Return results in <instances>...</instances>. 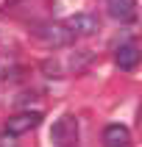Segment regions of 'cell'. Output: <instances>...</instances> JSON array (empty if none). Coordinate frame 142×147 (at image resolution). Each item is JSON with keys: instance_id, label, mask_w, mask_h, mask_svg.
I'll use <instances>...</instances> for the list:
<instances>
[{"instance_id": "7", "label": "cell", "mask_w": 142, "mask_h": 147, "mask_svg": "<svg viewBox=\"0 0 142 147\" xmlns=\"http://www.w3.org/2000/svg\"><path fill=\"white\" fill-rule=\"evenodd\" d=\"M103 142L109 147H125L131 142V133H128L125 125H109L106 131H103Z\"/></svg>"}, {"instance_id": "6", "label": "cell", "mask_w": 142, "mask_h": 147, "mask_svg": "<svg viewBox=\"0 0 142 147\" xmlns=\"http://www.w3.org/2000/svg\"><path fill=\"white\" fill-rule=\"evenodd\" d=\"M117 67L123 69V72H131V69H137L139 67V47L137 45H123V47L117 50Z\"/></svg>"}, {"instance_id": "4", "label": "cell", "mask_w": 142, "mask_h": 147, "mask_svg": "<svg viewBox=\"0 0 142 147\" xmlns=\"http://www.w3.org/2000/svg\"><path fill=\"white\" fill-rule=\"evenodd\" d=\"M106 8L109 17L120 20V22H134V17H137V0H109Z\"/></svg>"}, {"instance_id": "8", "label": "cell", "mask_w": 142, "mask_h": 147, "mask_svg": "<svg viewBox=\"0 0 142 147\" xmlns=\"http://www.w3.org/2000/svg\"><path fill=\"white\" fill-rule=\"evenodd\" d=\"M42 72H45V75H61L58 61H45V64H42Z\"/></svg>"}, {"instance_id": "3", "label": "cell", "mask_w": 142, "mask_h": 147, "mask_svg": "<svg viewBox=\"0 0 142 147\" xmlns=\"http://www.w3.org/2000/svg\"><path fill=\"white\" fill-rule=\"evenodd\" d=\"M39 122H42V111H20V114L8 117L6 133H11V136H22V133H28L31 128H36Z\"/></svg>"}, {"instance_id": "1", "label": "cell", "mask_w": 142, "mask_h": 147, "mask_svg": "<svg viewBox=\"0 0 142 147\" xmlns=\"http://www.w3.org/2000/svg\"><path fill=\"white\" fill-rule=\"evenodd\" d=\"M33 39L39 42L42 47H67V45H73L75 33L70 31V25L45 22V25H39V28H33Z\"/></svg>"}, {"instance_id": "5", "label": "cell", "mask_w": 142, "mask_h": 147, "mask_svg": "<svg viewBox=\"0 0 142 147\" xmlns=\"http://www.w3.org/2000/svg\"><path fill=\"white\" fill-rule=\"evenodd\" d=\"M67 25H70V31L75 36H92V33L98 31V20L92 14H73L67 20Z\"/></svg>"}, {"instance_id": "9", "label": "cell", "mask_w": 142, "mask_h": 147, "mask_svg": "<svg viewBox=\"0 0 142 147\" xmlns=\"http://www.w3.org/2000/svg\"><path fill=\"white\" fill-rule=\"evenodd\" d=\"M14 3H20V0H6V6H14Z\"/></svg>"}, {"instance_id": "2", "label": "cell", "mask_w": 142, "mask_h": 147, "mask_svg": "<svg viewBox=\"0 0 142 147\" xmlns=\"http://www.w3.org/2000/svg\"><path fill=\"white\" fill-rule=\"evenodd\" d=\"M50 142H53V144H75V142H78V119H75L73 114H61L56 122H53Z\"/></svg>"}]
</instances>
